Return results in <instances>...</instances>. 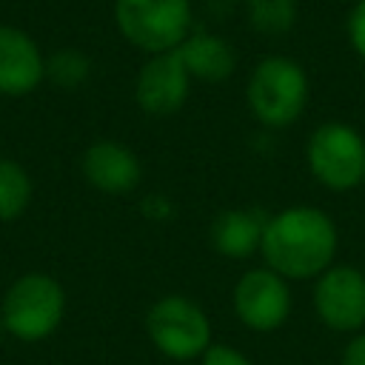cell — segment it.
<instances>
[{
    "instance_id": "obj_16",
    "label": "cell",
    "mask_w": 365,
    "mask_h": 365,
    "mask_svg": "<svg viewBox=\"0 0 365 365\" xmlns=\"http://www.w3.org/2000/svg\"><path fill=\"white\" fill-rule=\"evenodd\" d=\"M91 77V57L80 48H57L46 54V80L57 88H80Z\"/></svg>"
},
{
    "instance_id": "obj_9",
    "label": "cell",
    "mask_w": 365,
    "mask_h": 365,
    "mask_svg": "<svg viewBox=\"0 0 365 365\" xmlns=\"http://www.w3.org/2000/svg\"><path fill=\"white\" fill-rule=\"evenodd\" d=\"M191 74L185 71L177 48L163 54H148L134 77V103L148 117L177 114L191 94Z\"/></svg>"
},
{
    "instance_id": "obj_13",
    "label": "cell",
    "mask_w": 365,
    "mask_h": 365,
    "mask_svg": "<svg viewBox=\"0 0 365 365\" xmlns=\"http://www.w3.org/2000/svg\"><path fill=\"white\" fill-rule=\"evenodd\" d=\"M268 214L262 208H225L211 220L208 240L220 257L248 259L259 251Z\"/></svg>"
},
{
    "instance_id": "obj_11",
    "label": "cell",
    "mask_w": 365,
    "mask_h": 365,
    "mask_svg": "<svg viewBox=\"0 0 365 365\" xmlns=\"http://www.w3.org/2000/svg\"><path fill=\"white\" fill-rule=\"evenodd\" d=\"M80 174L94 191L120 197L131 194L143 180V163L125 143L94 140L80 157Z\"/></svg>"
},
{
    "instance_id": "obj_22",
    "label": "cell",
    "mask_w": 365,
    "mask_h": 365,
    "mask_svg": "<svg viewBox=\"0 0 365 365\" xmlns=\"http://www.w3.org/2000/svg\"><path fill=\"white\" fill-rule=\"evenodd\" d=\"M362 185H365V182H362Z\"/></svg>"
},
{
    "instance_id": "obj_4",
    "label": "cell",
    "mask_w": 365,
    "mask_h": 365,
    "mask_svg": "<svg viewBox=\"0 0 365 365\" xmlns=\"http://www.w3.org/2000/svg\"><path fill=\"white\" fill-rule=\"evenodd\" d=\"M111 14L120 37L143 54L174 51L194 29L191 0H114Z\"/></svg>"
},
{
    "instance_id": "obj_1",
    "label": "cell",
    "mask_w": 365,
    "mask_h": 365,
    "mask_svg": "<svg viewBox=\"0 0 365 365\" xmlns=\"http://www.w3.org/2000/svg\"><path fill=\"white\" fill-rule=\"evenodd\" d=\"M339 248V228L334 217L317 205L297 202L268 214L259 254L262 262L291 279H317L334 265Z\"/></svg>"
},
{
    "instance_id": "obj_17",
    "label": "cell",
    "mask_w": 365,
    "mask_h": 365,
    "mask_svg": "<svg viewBox=\"0 0 365 365\" xmlns=\"http://www.w3.org/2000/svg\"><path fill=\"white\" fill-rule=\"evenodd\" d=\"M345 34H348V43L354 48V54L365 63V0H356L348 11V20H345Z\"/></svg>"
},
{
    "instance_id": "obj_18",
    "label": "cell",
    "mask_w": 365,
    "mask_h": 365,
    "mask_svg": "<svg viewBox=\"0 0 365 365\" xmlns=\"http://www.w3.org/2000/svg\"><path fill=\"white\" fill-rule=\"evenodd\" d=\"M200 365H251V359L234 348V345H225V342H211L202 356H200Z\"/></svg>"
},
{
    "instance_id": "obj_12",
    "label": "cell",
    "mask_w": 365,
    "mask_h": 365,
    "mask_svg": "<svg viewBox=\"0 0 365 365\" xmlns=\"http://www.w3.org/2000/svg\"><path fill=\"white\" fill-rule=\"evenodd\" d=\"M185 71L191 74V80L217 86L225 83L234 71H237V51L234 46L214 34V31H202V29H191V34L180 43L177 48Z\"/></svg>"
},
{
    "instance_id": "obj_8",
    "label": "cell",
    "mask_w": 365,
    "mask_h": 365,
    "mask_svg": "<svg viewBox=\"0 0 365 365\" xmlns=\"http://www.w3.org/2000/svg\"><path fill=\"white\" fill-rule=\"evenodd\" d=\"M311 302L325 328L336 334L365 331V268L334 262L314 279Z\"/></svg>"
},
{
    "instance_id": "obj_7",
    "label": "cell",
    "mask_w": 365,
    "mask_h": 365,
    "mask_svg": "<svg viewBox=\"0 0 365 365\" xmlns=\"http://www.w3.org/2000/svg\"><path fill=\"white\" fill-rule=\"evenodd\" d=\"M231 302H234L237 319L248 331H257V334L282 328L288 322L291 305H294L288 279L282 274L271 271L268 265L248 268L245 274H240V279L234 282V291H231Z\"/></svg>"
},
{
    "instance_id": "obj_2",
    "label": "cell",
    "mask_w": 365,
    "mask_h": 365,
    "mask_svg": "<svg viewBox=\"0 0 365 365\" xmlns=\"http://www.w3.org/2000/svg\"><path fill=\"white\" fill-rule=\"evenodd\" d=\"M308 94L305 68L285 54L259 57L245 80V106L251 117L271 131L294 125L308 106Z\"/></svg>"
},
{
    "instance_id": "obj_14",
    "label": "cell",
    "mask_w": 365,
    "mask_h": 365,
    "mask_svg": "<svg viewBox=\"0 0 365 365\" xmlns=\"http://www.w3.org/2000/svg\"><path fill=\"white\" fill-rule=\"evenodd\" d=\"M34 182L31 174L11 157L0 154V222H11L23 217L31 205Z\"/></svg>"
},
{
    "instance_id": "obj_6",
    "label": "cell",
    "mask_w": 365,
    "mask_h": 365,
    "mask_svg": "<svg viewBox=\"0 0 365 365\" xmlns=\"http://www.w3.org/2000/svg\"><path fill=\"white\" fill-rule=\"evenodd\" d=\"M145 331L151 345L177 362L200 359L211 345V319L200 302L185 294H165L145 311Z\"/></svg>"
},
{
    "instance_id": "obj_3",
    "label": "cell",
    "mask_w": 365,
    "mask_h": 365,
    "mask_svg": "<svg viewBox=\"0 0 365 365\" xmlns=\"http://www.w3.org/2000/svg\"><path fill=\"white\" fill-rule=\"evenodd\" d=\"M66 288L46 271L20 274L0 299V322L17 342L48 339L66 317Z\"/></svg>"
},
{
    "instance_id": "obj_10",
    "label": "cell",
    "mask_w": 365,
    "mask_h": 365,
    "mask_svg": "<svg viewBox=\"0 0 365 365\" xmlns=\"http://www.w3.org/2000/svg\"><path fill=\"white\" fill-rule=\"evenodd\" d=\"M46 83V54L37 40L11 23H0V97H26Z\"/></svg>"
},
{
    "instance_id": "obj_20",
    "label": "cell",
    "mask_w": 365,
    "mask_h": 365,
    "mask_svg": "<svg viewBox=\"0 0 365 365\" xmlns=\"http://www.w3.org/2000/svg\"><path fill=\"white\" fill-rule=\"evenodd\" d=\"M140 211H143L145 217H151V220H165V217L171 214V202H168L165 197H160V194H151V197L143 200Z\"/></svg>"
},
{
    "instance_id": "obj_15",
    "label": "cell",
    "mask_w": 365,
    "mask_h": 365,
    "mask_svg": "<svg viewBox=\"0 0 365 365\" xmlns=\"http://www.w3.org/2000/svg\"><path fill=\"white\" fill-rule=\"evenodd\" d=\"M299 17L297 0H245V23L259 37H285Z\"/></svg>"
},
{
    "instance_id": "obj_5",
    "label": "cell",
    "mask_w": 365,
    "mask_h": 365,
    "mask_svg": "<svg viewBox=\"0 0 365 365\" xmlns=\"http://www.w3.org/2000/svg\"><path fill=\"white\" fill-rule=\"evenodd\" d=\"M305 163L322 188L334 194L354 191L365 182V137L351 123L328 120L308 134Z\"/></svg>"
},
{
    "instance_id": "obj_21",
    "label": "cell",
    "mask_w": 365,
    "mask_h": 365,
    "mask_svg": "<svg viewBox=\"0 0 365 365\" xmlns=\"http://www.w3.org/2000/svg\"><path fill=\"white\" fill-rule=\"evenodd\" d=\"M9 334H6V328H3V322H0V345H3V339H6Z\"/></svg>"
},
{
    "instance_id": "obj_19",
    "label": "cell",
    "mask_w": 365,
    "mask_h": 365,
    "mask_svg": "<svg viewBox=\"0 0 365 365\" xmlns=\"http://www.w3.org/2000/svg\"><path fill=\"white\" fill-rule=\"evenodd\" d=\"M342 365H365V331L351 334L342 348Z\"/></svg>"
}]
</instances>
